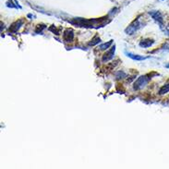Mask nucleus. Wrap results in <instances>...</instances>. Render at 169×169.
Segmentation results:
<instances>
[{"label": "nucleus", "instance_id": "1", "mask_svg": "<svg viewBox=\"0 0 169 169\" xmlns=\"http://www.w3.org/2000/svg\"><path fill=\"white\" fill-rule=\"evenodd\" d=\"M151 81V75L148 74V75H143V76H141L139 79L134 82V90H141L145 87L147 84L149 83V81Z\"/></svg>", "mask_w": 169, "mask_h": 169}, {"label": "nucleus", "instance_id": "2", "mask_svg": "<svg viewBox=\"0 0 169 169\" xmlns=\"http://www.w3.org/2000/svg\"><path fill=\"white\" fill-rule=\"evenodd\" d=\"M141 27V23H140V21H139V20H135L128 28L125 30V32H126L127 34L132 35V34H134Z\"/></svg>", "mask_w": 169, "mask_h": 169}, {"label": "nucleus", "instance_id": "3", "mask_svg": "<svg viewBox=\"0 0 169 169\" xmlns=\"http://www.w3.org/2000/svg\"><path fill=\"white\" fill-rule=\"evenodd\" d=\"M149 14L152 16L153 19L154 21H157L159 24H161V25L164 24V19H163V16H162L160 11H158V10H152V11L149 12Z\"/></svg>", "mask_w": 169, "mask_h": 169}, {"label": "nucleus", "instance_id": "4", "mask_svg": "<svg viewBox=\"0 0 169 169\" xmlns=\"http://www.w3.org/2000/svg\"><path fill=\"white\" fill-rule=\"evenodd\" d=\"M63 39L67 43H71L74 39V33L71 29H67L63 33Z\"/></svg>", "mask_w": 169, "mask_h": 169}, {"label": "nucleus", "instance_id": "5", "mask_svg": "<svg viewBox=\"0 0 169 169\" xmlns=\"http://www.w3.org/2000/svg\"><path fill=\"white\" fill-rule=\"evenodd\" d=\"M115 51H116V46H113L111 47V49L110 50H108L104 56H103V58L102 60L104 62H107V61H109V60H111L113 57H114V55H115Z\"/></svg>", "mask_w": 169, "mask_h": 169}, {"label": "nucleus", "instance_id": "6", "mask_svg": "<svg viewBox=\"0 0 169 169\" xmlns=\"http://www.w3.org/2000/svg\"><path fill=\"white\" fill-rule=\"evenodd\" d=\"M22 24H23V20H19V21H15V22L10 26L9 32H11V33H17V32L20 30V28L22 26Z\"/></svg>", "mask_w": 169, "mask_h": 169}, {"label": "nucleus", "instance_id": "7", "mask_svg": "<svg viewBox=\"0 0 169 169\" xmlns=\"http://www.w3.org/2000/svg\"><path fill=\"white\" fill-rule=\"evenodd\" d=\"M127 57H129V58L133 59V60H137V61H142V60H145L147 58H149L148 57H143V56H139V55H134V54L131 53H126Z\"/></svg>", "mask_w": 169, "mask_h": 169}, {"label": "nucleus", "instance_id": "8", "mask_svg": "<svg viewBox=\"0 0 169 169\" xmlns=\"http://www.w3.org/2000/svg\"><path fill=\"white\" fill-rule=\"evenodd\" d=\"M153 44H154V41L153 39H144L140 42V46L143 47V48H147V47L152 46Z\"/></svg>", "mask_w": 169, "mask_h": 169}, {"label": "nucleus", "instance_id": "9", "mask_svg": "<svg viewBox=\"0 0 169 169\" xmlns=\"http://www.w3.org/2000/svg\"><path fill=\"white\" fill-rule=\"evenodd\" d=\"M168 92H169V83H168V84H165V85H164V86H163V87L160 89L159 94H160V95H164V94L167 93Z\"/></svg>", "mask_w": 169, "mask_h": 169}, {"label": "nucleus", "instance_id": "10", "mask_svg": "<svg viewBox=\"0 0 169 169\" xmlns=\"http://www.w3.org/2000/svg\"><path fill=\"white\" fill-rule=\"evenodd\" d=\"M113 44V40H110L108 43H105V44H103V45H101L100 46H99V48H100V50H106V49H108V48L110 47V45Z\"/></svg>", "mask_w": 169, "mask_h": 169}, {"label": "nucleus", "instance_id": "11", "mask_svg": "<svg viewBox=\"0 0 169 169\" xmlns=\"http://www.w3.org/2000/svg\"><path fill=\"white\" fill-rule=\"evenodd\" d=\"M100 42H101V39L98 37V36H95V37L92 40V42H90V43H89V45H92V46H93V45H95L99 44Z\"/></svg>", "mask_w": 169, "mask_h": 169}, {"label": "nucleus", "instance_id": "12", "mask_svg": "<svg viewBox=\"0 0 169 169\" xmlns=\"http://www.w3.org/2000/svg\"><path fill=\"white\" fill-rule=\"evenodd\" d=\"M126 77H127V74L125 73L124 71H118V72H117V74H116V78L117 80L123 79V78H126Z\"/></svg>", "mask_w": 169, "mask_h": 169}, {"label": "nucleus", "instance_id": "13", "mask_svg": "<svg viewBox=\"0 0 169 169\" xmlns=\"http://www.w3.org/2000/svg\"><path fill=\"white\" fill-rule=\"evenodd\" d=\"M45 28H46V26L44 25V24H41V25H37V26H36V29H35V33H39L40 32H42V31H43V30L45 29Z\"/></svg>", "mask_w": 169, "mask_h": 169}, {"label": "nucleus", "instance_id": "14", "mask_svg": "<svg viewBox=\"0 0 169 169\" xmlns=\"http://www.w3.org/2000/svg\"><path fill=\"white\" fill-rule=\"evenodd\" d=\"M165 33L166 34H168V35H169V26H168V27L165 30Z\"/></svg>", "mask_w": 169, "mask_h": 169}]
</instances>
